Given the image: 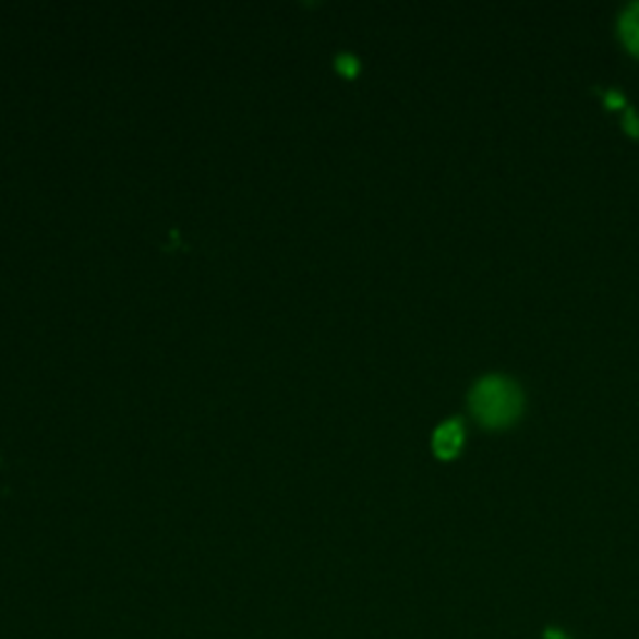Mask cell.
Returning a JSON list of instances; mask_svg holds the SVG:
<instances>
[{
  "label": "cell",
  "instance_id": "cell-6",
  "mask_svg": "<svg viewBox=\"0 0 639 639\" xmlns=\"http://www.w3.org/2000/svg\"><path fill=\"white\" fill-rule=\"evenodd\" d=\"M545 639H569L565 632H559V629H547Z\"/></svg>",
  "mask_w": 639,
  "mask_h": 639
},
{
  "label": "cell",
  "instance_id": "cell-3",
  "mask_svg": "<svg viewBox=\"0 0 639 639\" xmlns=\"http://www.w3.org/2000/svg\"><path fill=\"white\" fill-rule=\"evenodd\" d=\"M619 33L622 40L627 43V48L639 56V3L625 8V13L619 19Z\"/></svg>",
  "mask_w": 639,
  "mask_h": 639
},
{
  "label": "cell",
  "instance_id": "cell-5",
  "mask_svg": "<svg viewBox=\"0 0 639 639\" xmlns=\"http://www.w3.org/2000/svg\"><path fill=\"white\" fill-rule=\"evenodd\" d=\"M607 106L610 108H619L622 106V95L619 93H607Z\"/></svg>",
  "mask_w": 639,
  "mask_h": 639
},
{
  "label": "cell",
  "instance_id": "cell-4",
  "mask_svg": "<svg viewBox=\"0 0 639 639\" xmlns=\"http://www.w3.org/2000/svg\"><path fill=\"white\" fill-rule=\"evenodd\" d=\"M625 131L629 135H632V137H639V118H637L635 110H627V116H625Z\"/></svg>",
  "mask_w": 639,
  "mask_h": 639
},
{
  "label": "cell",
  "instance_id": "cell-2",
  "mask_svg": "<svg viewBox=\"0 0 639 639\" xmlns=\"http://www.w3.org/2000/svg\"><path fill=\"white\" fill-rule=\"evenodd\" d=\"M462 437H465V430L457 420L445 422V425H439L433 435V447L439 457H445V460H450L457 453H460L462 447Z\"/></svg>",
  "mask_w": 639,
  "mask_h": 639
},
{
  "label": "cell",
  "instance_id": "cell-1",
  "mask_svg": "<svg viewBox=\"0 0 639 639\" xmlns=\"http://www.w3.org/2000/svg\"><path fill=\"white\" fill-rule=\"evenodd\" d=\"M470 408L474 418L490 427L509 425L522 410V393L509 377H482L470 393Z\"/></svg>",
  "mask_w": 639,
  "mask_h": 639
}]
</instances>
